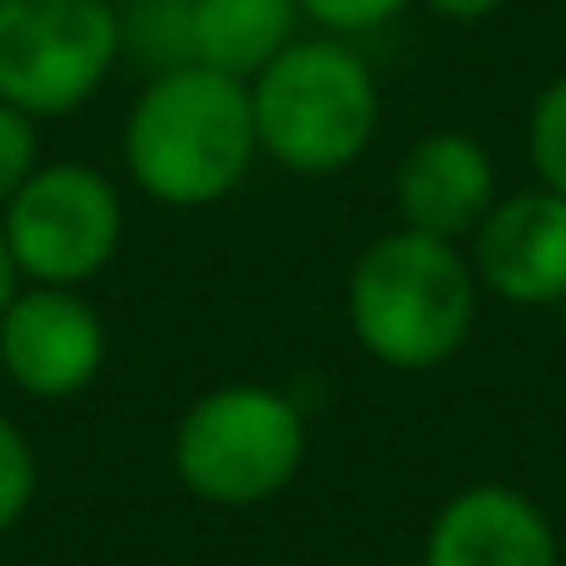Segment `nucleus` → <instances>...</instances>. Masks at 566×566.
Returning <instances> with one entry per match:
<instances>
[{
    "label": "nucleus",
    "mask_w": 566,
    "mask_h": 566,
    "mask_svg": "<svg viewBox=\"0 0 566 566\" xmlns=\"http://www.w3.org/2000/svg\"><path fill=\"white\" fill-rule=\"evenodd\" d=\"M261 161L250 84L211 67H167L145 78L123 117V172L172 211H206L244 189Z\"/></svg>",
    "instance_id": "f257e3e1"
},
{
    "label": "nucleus",
    "mask_w": 566,
    "mask_h": 566,
    "mask_svg": "<svg viewBox=\"0 0 566 566\" xmlns=\"http://www.w3.org/2000/svg\"><path fill=\"white\" fill-rule=\"evenodd\" d=\"M478 277L461 244L389 228L345 277V323L356 345L389 373H433L461 356L478 328Z\"/></svg>",
    "instance_id": "f03ea898"
},
{
    "label": "nucleus",
    "mask_w": 566,
    "mask_h": 566,
    "mask_svg": "<svg viewBox=\"0 0 566 566\" xmlns=\"http://www.w3.org/2000/svg\"><path fill=\"white\" fill-rule=\"evenodd\" d=\"M261 156L295 178H334L378 139V78L350 40L301 34L250 78Z\"/></svg>",
    "instance_id": "7ed1b4c3"
},
{
    "label": "nucleus",
    "mask_w": 566,
    "mask_h": 566,
    "mask_svg": "<svg viewBox=\"0 0 566 566\" xmlns=\"http://www.w3.org/2000/svg\"><path fill=\"white\" fill-rule=\"evenodd\" d=\"M306 411L272 384H217L189 400L172 428L178 483L222 511H250L290 489L306 467Z\"/></svg>",
    "instance_id": "20e7f679"
},
{
    "label": "nucleus",
    "mask_w": 566,
    "mask_h": 566,
    "mask_svg": "<svg viewBox=\"0 0 566 566\" xmlns=\"http://www.w3.org/2000/svg\"><path fill=\"white\" fill-rule=\"evenodd\" d=\"M123 67L117 0H0V101L51 123Z\"/></svg>",
    "instance_id": "39448f33"
},
{
    "label": "nucleus",
    "mask_w": 566,
    "mask_h": 566,
    "mask_svg": "<svg viewBox=\"0 0 566 566\" xmlns=\"http://www.w3.org/2000/svg\"><path fill=\"white\" fill-rule=\"evenodd\" d=\"M0 233L23 283L84 290L123 250V189L90 161H40V172L0 211Z\"/></svg>",
    "instance_id": "423d86ee"
},
{
    "label": "nucleus",
    "mask_w": 566,
    "mask_h": 566,
    "mask_svg": "<svg viewBox=\"0 0 566 566\" xmlns=\"http://www.w3.org/2000/svg\"><path fill=\"white\" fill-rule=\"evenodd\" d=\"M112 356L106 323L84 290H45L23 283L0 317V373L29 400H73L84 395Z\"/></svg>",
    "instance_id": "0eeeda50"
},
{
    "label": "nucleus",
    "mask_w": 566,
    "mask_h": 566,
    "mask_svg": "<svg viewBox=\"0 0 566 566\" xmlns=\"http://www.w3.org/2000/svg\"><path fill=\"white\" fill-rule=\"evenodd\" d=\"M461 250L478 290L505 306L538 312L566 301V200L544 184L500 195Z\"/></svg>",
    "instance_id": "6e6552de"
},
{
    "label": "nucleus",
    "mask_w": 566,
    "mask_h": 566,
    "mask_svg": "<svg viewBox=\"0 0 566 566\" xmlns=\"http://www.w3.org/2000/svg\"><path fill=\"white\" fill-rule=\"evenodd\" d=\"M422 566H560V538L533 494L511 483H467L433 511Z\"/></svg>",
    "instance_id": "1a4fd4ad"
},
{
    "label": "nucleus",
    "mask_w": 566,
    "mask_h": 566,
    "mask_svg": "<svg viewBox=\"0 0 566 566\" xmlns=\"http://www.w3.org/2000/svg\"><path fill=\"white\" fill-rule=\"evenodd\" d=\"M494 200H500V167H494L489 145L467 128H433V134L411 139V150L395 167L400 228L467 244Z\"/></svg>",
    "instance_id": "9d476101"
},
{
    "label": "nucleus",
    "mask_w": 566,
    "mask_h": 566,
    "mask_svg": "<svg viewBox=\"0 0 566 566\" xmlns=\"http://www.w3.org/2000/svg\"><path fill=\"white\" fill-rule=\"evenodd\" d=\"M301 0H189V62L250 84L301 40Z\"/></svg>",
    "instance_id": "9b49d317"
},
{
    "label": "nucleus",
    "mask_w": 566,
    "mask_h": 566,
    "mask_svg": "<svg viewBox=\"0 0 566 566\" xmlns=\"http://www.w3.org/2000/svg\"><path fill=\"white\" fill-rule=\"evenodd\" d=\"M117 51L145 78L189 62V0H117Z\"/></svg>",
    "instance_id": "f8f14e48"
},
{
    "label": "nucleus",
    "mask_w": 566,
    "mask_h": 566,
    "mask_svg": "<svg viewBox=\"0 0 566 566\" xmlns=\"http://www.w3.org/2000/svg\"><path fill=\"white\" fill-rule=\"evenodd\" d=\"M527 167L533 184L566 200V73H555L527 106Z\"/></svg>",
    "instance_id": "ddd939ff"
},
{
    "label": "nucleus",
    "mask_w": 566,
    "mask_h": 566,
    "mask_svg": "<svg viewBox=\"0 0 566 566\" xmlns=\"http://www.w3.org/2000/svg\"><path fill=\"white\" fill-rule=\"evenodd\" d=\"M40 494V450L34 439L0 411V533H12Z\"/></svg>",
    "instance_id": "4468645a"
},
{
    "label": "nucleus",
    "mask_w": 566,
    "mask_h": 566,
    "mask_svg": "<svg viewBox=\"0 0 566 566\" xmlns=\"http://www.w3.org/2000/svg\"><path fill=\"white\" fill-rule=\"evenodd\" d=\"M417 0H301V18L317 29V34H334V40H361V34H378L389 29L395 18H406Z\"/></svg>",
    "instance_id": "2eb2a0df"
},
{
    "label": "nucleus",
    "mask_w": 566,
    "mask_h": 566,
    "mask_svg": "<svg viewBox=\"0 0 566 566\" xmlns=\"http://www.w3.org/2000/svg\"><path fill=\"white\" fill-rule=\"evenodd\" d=\"M40 161H45L40 117H29V112L0 101V211H7V200L40 172Z\"/></svg>",
    "instance_id": "dca6fc26"
},
{
    "label": "nucleus",
    "mask_w": 566,
    "mask_h": 566,
    "mask_svg": "<svg viewBox=\"0 0 566 566\" xmlns=\"http://www.w3.org/2000/svg\"><path fill=\"white\" fill-rule=\"evenodd\" d=\"M417 7H428L439 23H461V29H472V23L500 18V12H505V0H417Z\"/></svg>",
    "instance_id": "f3484780"
},
{
    "label": "nucleus",
    "mask_w": 566,
    "mask_h": 566,
    "mask_svg": "<svg viewBox=\"0 0 566 566\" xmlns=\"http://www.w3.org/2000/svg\"><path fill=\"white\" fill-rule=\"evenodd\" d=\"M18 290H23V277H18V261L7 250V233H0V317H7V306L18 301Z\"/></svg>",
    "instance_id": "a211bd4d"
}]
</instances>
